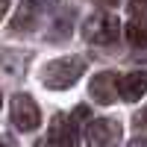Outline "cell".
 <instances>
[{"label": "cell", "instance_id": "cell-1", "mask_svg": "<svg viewBox=\"0 0 147 147\" xmlns=\"http://www.w3.org/2000/svg\"><path fill=\"white\" fill-rule=\"evenodd\" d=\"M82 71H85V59H82V56L53 59V62L44 68L41 82L47 85V88H71V85L82 77Z\"/></svg>", "mask_w": 147, "mask_h": 147}, {"label": "cell", "instance_id": "cell-2", "mask_svg": "<svg viewBox=\"0 0 147 147\" xmlns=\"http://www.w3.org/2000/svg\"><path fill=\"white\" fill-rule=\"evenodd\" d=\"M82 35L91 44H115L121 38V21L112 12H94V15L82 24Z\"/></svg>", "mask_w": 147, "mask_h": 147}, {"label": "cell", "instance_id": "cell-3", "mask_svg": "<svg viewBox=\"0 0 147 147\" xmlns=\"http://www.w3.org/2000/svg\"><path fill=\"white\" fill-rule=\"evenodd\" d=\"M56 0H21L18 3V12L12 18V30L15 32H30L38 27V21L47 9H53Z\"/></svg>", "mask_w": 147, "mask_h": 147}, {"label": "cell", "instance_id": "cell-4", "mask_svg": "<svg viewBox=\"0 0 147 147\" xmlns=\"http://www.w3.org/2000/svg\"><path fill=\"white\" fill-rule=\"evenodd\" d=\"M121 124L112 118H94L88 127H85V141L88 147H118L121 141Z\"/></svg>", "mask_w": 147, "mask_h": 147}, {"label": "cell", "instance_id": "cell-5", "mask_svg": "<svg viewBox=\"0 0 147 147\" xmlns=\"http://www.w3.org/2000/svg\"><path fill=\"white\" fill-rule=\"evenodd\" d=\"M12 124L21 132H32L41 124V112H38V106H35V100L30 94H15L12 97Z\"/></svg>", "mask_w": 147, "mask_h": 147}, {"label": "cell", "instance_id": "cell-6", "mask_svg": "<svg viewBox=\"0 0 147 147\" xmlns=\"http://www.w3.org/2000/svg\"><path fill=\"white\" fill-rule=\"evenodd\" d=\"M47 141L53 147H77L80 144V124L71 115H53L50 129H47Z\"/></svg>", "mask_w": 147, "mask_h": 147}, {"label": "cell", "instance_id": "cell-7", "mask_svg": "<svg viewBox=\"0 0 147 147\" xmlns=\"http://www.w3.org/2000/svg\"><path fill=\"white\" fill-rule=\"evenodd\" d=\"M88 94H91V100H94V103L109 106V103L115 100V94H118V77H115L112 71L97 74V77L88 82Z\"/></svg>", "mask_w": 147, "mask_h": 147}, {"label": "cell", "instance_id": "cell-8", "mask_svg": "<svg viewBox=\"0 0 147 147\" xmlns=\"http://www.w3.org/2000/svg\"><path fill=\"white\" fill-rule=\"evenodd\" d=\"M118 94L124 97L127 103H136L147 94V74L144 71H129L118 80Z\"/></svg>", "mask_w": 147, "mask_h": 147}, {"label": "cell", "instance_id": "cell-9", "mask_svg": "<svg viewBox=\"0 0 147 147\" xmlns=\"http://www.w3.org/2000/svg\"><path fill=\"white\" fill-rule=\"evenodd\" d=\"M127 41L132 47H147V21L144 18H132L127 24Z\"/></svg>", "mask_w": 147, "mask_h": 147}, {"label": "cell", "instance_id": "cell-10", "mask_svg": "<svg viewBox=\"0 0 147 147\" xmlns=\"http://www.w3.org/2000/svg\"><path fill=\"white\" fill-rule=\"evenodd\" d=\"M129 9H132V15H141V12H147V0H132Z\"/></svg>", "mask_w": 147, "mask_h": 147}, {"label": "cell", "instance_id": "cell-11", "mask_svg": "<svg viewBox=\"0 0 147 147\" xmlns=\"http://www.w3.org/2000/svg\"><path fill=\"white\" fill-rule=\"evenodd\" d=\"M6 9H9V0H0V21H3V15H6Z\"/></svg>", "mask_w": 147, "mask_h": 147}, {"label": "cell", "instance_id": "cell-12", "mask_svg": "<svg viewBox=\"0 0 147 147\" xmlns=\"http://www.w3.org/2000/svg\"><path fill=\"white\" fill-rule=\"evenodd\" d=\"M0 147H15V144H12V138H0Z\"/></svg>", "mask_w": 147, "mask_h": 147}, {"label": "cell", "instance_id": "cell-13", "mask_svg": "<svg viewBox=\"0 0 147 147\" xmlns=\"http://www.w3.org/2000/svg\"><path fill=\"white\" fill-rule=\"evenodd\" d=\"M141 124L147 127V106H144V112H141Z\"/></svg>", "mask_w": 147, "mask_h": 147}, {"label": "cell", "instance_id": "cell-14", "mask_svg": "<svg viewBox=\"0 0 147 147\" xmlns=\"http://www.w3.org/2000/svg\"><path fill=\"white\" fill-rule=\"evenodd\" d=\"M100 3H106V6H115V3H121V0H100Z\"/></svg>", "mask_w": 147, "mask_h": 147}, {"label": "cell", "instance_id": "cell-15", "mask_svg": "<svg viewBox=\"0 0 147 147\" xmlns=\"http://www.w3.org/2000/svg\"><path fill=\"white\" fill-rule=\"evenodd\" d=\"M35 147H53L50 141H38V144H35Z\"/></svg>", "mask_w": 147, "mask_h": 147}, {"label": "cell", "instance_id": "cell-16", "mask_svg": "<svg viewBox=\"0 0 147 147\" xmlns=\"http://www.w3.org/2000/svg\"><path fill=\"white\" fill-rule=\"evenodd\" d=\"M0 106H3V94H0Z\"/></svg>", "mask_w": 147, "mask_h": 147}]
</instances>
